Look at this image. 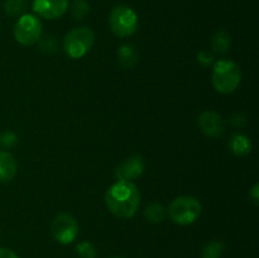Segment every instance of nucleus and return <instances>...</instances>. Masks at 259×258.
Returning <instances> with one entry per match:
<instances>
[{
	"mask_svg": "<svg viewBox=\"0 0 259 258\" xmlns=\"http://www.w3.org/2000/svg\"><path fill=\"white\" fill-rule=\"evenodd\" d=\"M202 206L194 196L176 197L168 206V215L175 224L190 225L199 219Z\"/></svg>",
	"mask_w": 259,
	"mask_h": 258,
	"instance_id": "obj_3",
	"label": "nucleus"
},
{
	"mask_svg": "<svg viewBox=\"0 0 259 258\" xmlns=\"http://www.w3.org/2000/svg\"><path fill=\"white\" fill-rule=\"evenodd\" d=\"M232 38L225 30H218L211 38V48L218 55H225L230 50Z\"/></svg>",
	"mask_w": 259,
	"mask_h": 258,
	"instance_id": "obj_14",
	"label": "nucleus"
},
{
	"mask_svg": "<svg viewBox=\"0 0 259 258\" xmlns=\"http://www.w3.org/2000/svg\"><path fill=\"white\" fill-rule=\"evenodd\" d=\"M200 131L210 138H219L225 132V121L220 114L215 111H202L197 120Z\"/></svg>",
	"mask_w": 259,
	"mask_h": 258,
	"instance_id": "obj_8",
	"label": "nucleus"
},
{
	"mask_svg": "<svg viewBox=\"0 0 259 258\" xmlns=\"http://www.w3.org/2000/svg\"><path fill=\"white\" fill-rule=\"evenodd\" d=\"M118 61L124 68H132L138 62V52L132 45H123L118 50Z\"/></svg>",
	"mask_w": 259,
	"mask_h": 258,
	"instance_id": "obj_13",
	"label": "nucleus"
},
{
	"mask_svg": "<svg viewBox=\"0 0 259 258\" xmlns=\"http://www.w3.org/2000/svg\"><path fill=\"white\" fill-rule=\"evenodd\" d=\"M249 197L253 200V202H254L255 205H258V200H259V185L255 184L254 186L252 187V190H250L249 192Z\"/></svg>",
	"mask_w": 259,
	"mask_h": 258,
	"instance_id": "obj_25",
	"label": "nucleus"
},
{
	"mask_svg": "<svg viewBox=\"0 0 259 258\" xmlns=\"http://www.w3.org/2000/svg\"><path fill=\"white\" fill-rule=\"evenodd\" d=\"M95 43V34L88 27L73 28L66 34L63 40V48L66 55L73 60L83 57L93 48Z\"/></svg>",
	"mask_w": 259,
	"mask_h": 258,
	"instance_id": "obj_4",
	"label": "nucleus"
},
{
	"mask_svg": "<svg viewBox=\"0 0 259 258\" xmlns=\"http://www.w3.org/2000/svg\"><path fill=\"white\" fill-rule=\"evenodd\" d=\"M144 172V159L141 156H132L121 162L115 169V177L119 181H133Z\"/></svg>",
	"mask_w": 259,
	"mask_h": 258,
	"instance_id": "obj_10",
	"label": "nucleus"
},
{
	"mask_svg": "<svg viewBox=\"0 0 259 258\" xmlns=\"http://www.w3.org/2000/svg\"><path fill=\"white\" fill-rule=\"evenodd\" d=\"M89 10H90V7H89V4L85 0H75V2H73L72 15L75 19H83V18L89 14Z\"/></svg>",
	"mask_w": 259,
	"mask_h": 258,
	"instance_id": "obj_19",
	"label": "nucleus"
},
{
	"mask_svg": "<svg viewBox=\"0 0 259 258\" xmlns=\"http://www.w3.org/2000/svg\"><path fill=\"white\" fill-rule=\"evenodd\" d=\"M228 147L235 156H247L252 151V143H250L249 138L242 133L233 134L230 137Z\"/></svg>",
	"mask_w": 259,
	"mask_h": 258,
	"instance_id": "obj_12",
	"label": "nucleus"
},
{
	"mask_svg": "<svg viewBox=\"0 0 259 258\" xmlns=\"http://www.w3.org/2000/svg\"><path fill=\"white\" fill-rule=\"evenodd\" d=\"M242 81L240 68L234 61L219 60L214 63L211 82L215 90L220 94H232Z\"/></svg>",
	"mask_w": 259,
	"mask_h": 258,
	"instance_id": "obj_2",
	"label": "nucleus"
},
{
	"mask_svg": "<svg viewBox=\"0 0 259 258\" xmlns=\"http://www.w3.org/2000/svg\"><path fill=\"white\" fill-rule=\"evenodd\" d=\"M51 233L56 242L61 244H70L78 234V224L70 214H60L51 224Z\"/></svg>",
	"mask_w": 259,
	"mask_h": 258,
	"instance_id": "obj_7",
	"label": "nucleus"
},
{
	"mask_svg": "<svg viewBox=\"0 0 259 258\" xmlns=\"http://www.w3.org/2000/svg\"><path fill=\"white\" fill-rule=\"evenodd\" d=\"M138 187L131 181H116L105 194V204L109 211L120 219H131L139 207Z\"/></svg>",
	"mask_w": 259,
	"mask_h": 258,
	"instance_id": "obj_1",
	"label": "nucleus"
},
{
	"mask_svg": "<svg viewBox=\"0 0 259 258\" xmlns=\"http://www.w3.org/2000/svg\"><path fill=\"white\" fill-rule=\"evenodd\" d=\"M230 123L238 128V126L244 125V124L247 123V119H245V116L243 115V114L235 113V114H233L232 118H230Z\"/></svg>",
	"mask_w": 259,
	"mask_h": 258,
	"instance_id": "obj_23",
	"label": "nucleus"
},
{
	"mask_svg": "<svg viewBox=\"0 0 259 258\" xmlns=\"http://www.w3.org/2000/svg\"><path fill=\"white\" fill-rule=\"evenodd\" d=\"M40 50L46 53H53L57 50V43H56L55 38L51 37V35H47V37L43 38L40 40Z\"/></svg>",
	"mask_w": 259,
	"mask_h": 258,
	"instance_id": "obj_21",
	"label": "nucleus"
},
{
	"mask_svg": "<svg viewBox=\"0 0 259 258\" xmlns=\"http://www.w3.org/2000/svg\"><path fill=\"white\" fill-rule=\"evenodd\" d=\"M224 243L219 240H212L205 244V247L201 250V258H220L223 252H224Z\"/></svg>",
	"mask_w": 259,
	"mask_h": 258,
	"instance_id": "obj_17",
	"label": "nucleus"
},
{
	"mask_svg": "<svg viewBox=\"0 0 259 258\" xmlns=\"http://www.w3.org/2000/svg\"><path fill=\"white\" fill-rule=\"evenodd\" d=\"M166 215L167 209L162 204H158V202L149 204L144 210V218L149 223H153V224H158V223L163 222Z\"/></svg>",
	"mask_w": 259,
	"mask_h": 258,
	"instance_id": "obj_15",
	"label": "nucleus"
},
{
	"mask_svg": "<svg viewBox=\"0 0 259 258\" xmlns=\"http://www.w3.org/2000/svg\"><path fill=\"white\" fill-rule=\"evenodd\" d=\"M76 253L80 258H96V248L90 242H81L76 245Z\"/></svg>",
	"mask_w": 259,
	"mask_h": 258,
	"instance_id": "obj_18",
	"label": "nucleus"
},
{
	"mask_svg": "<svg viewBox=\"0 0 259 258\" xmlns=\"http://www.w3.org/2000/svg\"><path fill=\"white\" fill-rule=\"evenodd\" d=\"M18 142L17 136L13 132H4L0 134V147L2 148H9Z\"/></svg>",
	"mask_w": 259,
	"mask_h": 258,
	"instance_id": "obj_20",
	"label": "nucleus"
},
{
	"mask_svg": "<svg viewBox=\"0 0 259 258\" xmlns=\"http://www.w3.org/2000/svg\"><path fill=\"white\" fill-rule=\"evenodd\" d=\"M14 38L23 46H32L40 39L42 23L33 14H23L14 24Z\"/></svg>",
	"mask_w": 259,
	"mask_h": 258,
	"instance_id": "obj_6",
	"label": "nucleus"
},
{
	"mask_svg": "<svg viewBox=\"0 0 259 258\" xmlns=\"http://www.w3.org/2000/svg\"><path fill=\"white\" fill-rule=\"evenodd\" d=\"M197 62L201 66H204V67H209V66L215 63L214 56H212L209 51H201V52H199V55H197Z\"/></svg>",
	"mask_w": 259,
	"mask_h": 258,
	"instance_id": "obj_22",
	"label": "nucleus"
},
{
	"mask_svg": "<svg viewBox=\"0 0 259 258\" xmlns=\"http://www.w3.org/2000/svg\"><path fill=\"white\" fill-rule=\"evenodd\" d=\"M0 258H19L17 255V253L13 252L9 248H0Z\"/></svg>",
	"mask_w": 259,
	"mask_h": 258,
	"instance_id": "obj_24",
	"label": "nucleus"
},
{
	"mask_svg": "<svg viewBox=\"0 0 259 258\" xmlns=\"http://www.w3.org/2000/svg\"><path fill=\"white\" fill-rule=\"evenodd\" d=\"M68 9V0H33V10L45 19H58Z\"/></svg>",
	"mask_w": 259,
	"mask_h": 258,
	"instance_id": "obj_9",
	"label": "nucleus"
},
{
	"mask_svg": "<svg viewBox=\"0 0 259 258\" xmlns=\"http://www.w3.org/2000/svg\"><path fill=\"white\" fill-rule=\"evenodd\" d=\"M18 164L14 156L7 151H0V182H9L15 177Z\"/></svg>",
	"mask_w": 259,
	"mask_h": 258,
	"instance_id": "obj_11",
	"label": "nucleus"
},
{
	"mask_svg": "<svg viewBox=\"0 0 259 258\" xmlns=\"http://www.w3.org/2000/svg\"><path fill=\"white\" fill-rule=\"evenodd\" d=\"M110 258H123V257H118V255H114V257H110Z\"/></svg>",
	"mask_w": 259,
	"mask_h": 258,
	"instance_id": "obj_26",
	"label": "nucleus"
},
{
	"mask_svg": "<svg viewBox=\"0 0 259 258\" xmlns=\"http://www.w3.org/2000/svg\"><path fill=\"white\" fill-rule=\"evenodd\" d=\"M109 27L118 37H129L138 29V15L126 5H118L109 15Z\"/></svg>",
	"mask_w": 259,
	"mask_h": 258,
	"instance_id": "obj_5",
	"label": "nucleus"
},
{
	"mask_svg": "<svg viewBox=\"0 0 259 258\" xmlns=\"http://www.w3.org/2000/svg\"><path fill=\"white\" fill-rule=\"evenodd\" d=\"M4 10L9 17H22L27 10V0H5Z\"/></svg>",
	"mask_w": 259,
	"mask_h": 258,
	"instance_id": "obj_16",
	"label": "nucleus"
}]
</instances>
